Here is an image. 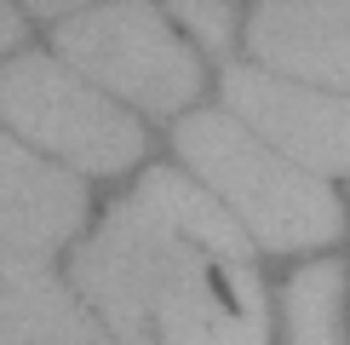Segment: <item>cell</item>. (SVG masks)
<instances>
[{"label":"cell","mask_w":350,"mask_h":345,"mask_svg":"<svg viewBox=\"0 0 350 345\" xmlns=\"http://www.w3.org/2000/svg\"><path fill=\"white\" fill-rule=\"evenodd\" d=\"M207 253L247 259V230L218 196L196 190L172 167H155L75 253V288L104 316L109 345H155L161 299Z\"/></svg>","instance_id":"obj_1"},{"label":"cell","mask_w":350,"mask_h":345,"mask_svg":"<svg viewBox=\"0 0 350 345\" xmlns=\"http://www.w3.org/2000/svg\"><path fill=\"white\" fill-rule=\"evenodd\" d=\"M172 144L213 184V196L230 207V219L247 225V236H258L265 248H322L345 230L339 196L316 172L293 167L265 138H253L236 115L224 110L184 115L172 127Z\"/></svg>","instance_id":"obj_2"},{"label":"cell","mask_w":350,"mask_h":345,"mask_svg":"<svg viewBox=\"0 0 350 345\" xmlns=\"http://www.w3.org/2000/svg\"><path fill=\"white\" fill-rule=\"evenodd\" d=\"M0 115L75 172H121L144 155V127L69 64L23 52L0 69Z\"/></svg>","instance_id":"obj_3"},{"label":"cell","mask_w":350,"mask_h":345,"mask_svg":"<svg viewBox=\"0 0 350 345\" xmlns=\"http://www.w3.org/2000/svg\"><path fill=\"white\" fill-rule=\"evenodd\" d=\"M57 58L126 104L172 115L196 98L201 64L150 6H86L57 23Z\"/></svg>","instance_id":"obj_4"},{"label":"cell","mask_w":350,"mask_h":345,"mask_svg":"<svg viewBox=\"0 0 350 345\" xmlns=\"http://www.w3.org/2000/svg\"><path fill=\"white\" fill-rule=\"evenodd\" d=\"M224 104L253 138L304 172H350V98L282 81L270 69H224Z\"/></svg>","instance_id":"obj_5"},{"label":"cell","mask_w":350,"mask_h":345,"mask_svg":"<svg viewBox=\"0 0 350 345\" xmlns=\"http://www.w3.org/2000/svg\"><path fill=\"white\" fill-rule=\"evenodd\" d=\"M270 311L265 282L247 259L207 253L178 277L155 311V345H265Z\"/></svg>","instance_id":"obj_6"},{"label":"cell","mask_w":350,"mask_h":345,"mask_svg":"<svg viewBox=\"0 0 350 345\" xmlns=\"http://www.w3.org/2000/svg\"><path fill=\"white\" fill-rule=\"evenodd\" d=\"M86 219V190L75 172L29 155L18 138L0 133V259L46 265Z\"/></svg>","instance_id":"obj_7"},{"label":"cell","mask_w":350,"mask_h":345,"mask_svg":"<svg viewBox=\"0 0 350 345\" xmlns=\"http://www.w3.org/2000/svg\"><path fill=\"white\" fill-rule=\"evenodd\" d=\"M247 47L282 81L350 86V6H258L247 23Z\"/></svg>","instance_id":"obj_8"},{"label":"cell","mask_w":350,"mask_h":345,"mask_svg":"<svg viewBox=\"0 0 350 345\" xmlns=\"http://www.w3.org/2000/svg\"><path fill=\"white\" fill-rule=\"evenodd\" d=\"M339 305H345V265L322 259L287 282V328L293 345H339Z\"/></svg>","instance_id":"obj_9"},{"label":"cell","mask_w":350,"mask_h":345,"mask_svg":"<svg viewBox=\"0 0 350 345\" xmlns=\"http://www.w3.org/2000/svg\"><path fill=\"white\" fill-rule=\"evenodd\" d=\"M178 18L196 29V35L207 40L213 52H224V40H230V18H236V12H230V6H178Z\"/></svg>","instance_id":"obj_10"},{"label":"cell","mask_w":350,"mask_h":345,"mask_svg":"<svg viewBox=\"0 0 350 345\" xmlns=\"http://www.w3.org/2000/svg\"><path fill=\"white\" fill-rule=\"evenodd\" d=\"M18 35H23L18 12H12V6H0V52H6V47H18Z\"/></svg>","instance_id":"obj_11"}]
</instances>
